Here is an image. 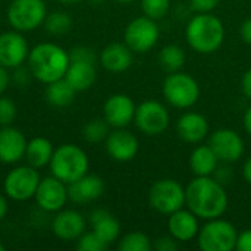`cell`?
<instances>
[{"instance_id":"obj_20","label":"cell","mask_w":251,"mask_h":251,"mask_svg":"<svg viewBox=\"0 0 251 251\" xmlns=\"http://www.w3.org/2000/svg\"><path fill=\"white\" fill-rule=\"evenodd\" d=\"M53 234L63 241L78 240L85 232V219L76 210L59 212L51 222Z\"/></svg>"},{"instance_id":"obj_16","label":"cell","mask_w":251,"mask_h":251,"mask_svg":"<svg viewBox=\"0 0 251 251\" xmlns=\"http://www.w3.org/2000/svg\"><path fill=\"white\" fill-rule=\"evenodd\" d=\"M135 109L137 106L134 100L129 96L119 93L106 100L103 106V115L112 128H126L131 122H134Z\"/></svg>"},{"instance_id":"obj_34","label":"cell","mask_w":251,"mask_h":251,"mask_svg":"<svg viewBox=\"0 0 251 251\" xmlns=\"http://www.w3.org/2000/svg\"><path fill=\"white\" fill-rule=\"evenodd\" d=\"M16 118V106L7 97H0V126L12 125Z\"/></svg>"},{"instance_id":"obj_31","label":"cell","mask_w":251,"mask_h":251,"mask_svg":"<svg viewBox=\"0 0 251 251\" xmlns=\"http://www.w3.org/2000/svg\"><path fill=\"white\" fill-rule=\"evenodd\" d=\"M109 128L110 125L106 122V119H93L84 126V138L88 143H101L107 138L109 135Z\"/></svg>"},{"instance_id":"obj_12","label":"cell","mask_w":251,"mask_h":251,"mask_svg":"<svg viewBox=\"0 0 251 251\" xmlns=\"http://www.w3.org/2000/svg\"><path fill=\"white\" fill-rule=\"evenodd\" d=\"M209 146L216 153L219 162L222 163H235L244 154V140L243 137L229 128L216 129L209 140Z\"/></svg>"},{"instance_id":"obj_27","label":"cell","mask_w":251,"mask_h":251,"mask_svg":"<svg viewBox=\"0 0 251 251\" xmlns=\"http://www.w3.org/2000/svg\"><path fill=\"white\" fill-rule=\"evenodd\" d=\"M75 94L76 91L71 87V84L65 78H60L57 81L47 84V88H46L47 101L56 107H66L72 104Z\"/></svg>"},{"instance_id":"obj_22","label":"cell","mask_w":251,"mask_h":251,"mask_svg":"<svg viewBox=\"0 0 251 251\" xmlns=\"http://www.w3.org/2000/svg\"><path fill=\"white\" fill-rule=\"evenodd\" d=\"M132 50L124 43H110L100 53L101 66L113 74L125 72L132 65Z\"/></svg>"},{"instance_id":"obj_41","label":"cell","mask_w":251,"mask_h":251,"mask_svg":"<svg viewBox=\"0 0 251 251\" xmlns=\"http://www.w3.org/2000/svg\"><path fill=\"white\" fill-rule=\"evenodd\" d=\"M9 84H10V75H9V71H7V68H4V66H1V65H0V94H1V93H4V91L7 90Z\"/></svg>"},{"instance_id":"obj_2","label":"cell","mask_w":251,"mask_h":251,"mask_svg":"<svg viewBox=\"0 0 251 251\" xmlns=\"http://www.w3.org/2000/svg\"><path fill=\"white\" fill-rule=\"evenodd\" d=\"M26 60L32 76L44 84L63 78L71 63L69 53L53 43L37 44L29 50Z\"/></svg>"},{"instance_id":"obj_8","label":"cell","mask_w":251,"mask_h":251,"mask_svg":"<svg viewBox=\"0 0 251 251\" xmlns=\"http://www.w3.org/2000/svg\"><path fill=\"white\" fill-rule=\"evenodd\" d=\"M46 18L47 7L43 0H13L7 7V21L19 32L38 28Z\"/></svg>"},{"instance_id":"obj_35","label":"cell","mask_w":251,"mask_h":251,"mask_svg":"<svg viewBox=\"0 0 251 251\" xmlns=\"http://www.w3.org/2000/svg\"><path fill=\"white\" fill-rule=\"evenodd\" d=\"M69 57H71V60H81V62H91V63L96 62L94 51L88 47H84V46L72 49L69 53Z\"/></svg>"},{"instance_id":"obj_28","label":"cell","mask_w":251,"mask_h":251,"mask_svg":"<svg viewBox=\"0 0 251 251\" xmlns=\"http://www.w3.org/2000/svg\"><path fill=\"white\" fill-rule=\"evenodd\" d=\"M185 51L178 44H168L159 51V65L168 74L181 71L185 65Z\"/></svg>"},{"instance_id":"obj_6","label":"cell","mask_w":251,"mask_h":251,"mask_svg":"<svg viewBox=\"0 0 251 251\" xmlns=\"http://www.w3.org/2000/svg\"><path fill=\"white\" fill-rule=\"evenodd\" d=\"M237 237L238 231L231 222L216 218L200 226L197 244L203 251H232L235 250Z\"/></svg>"},{"instance_id":"obj_7","label":"cell","mask_w":251,"mask_h":251,"mask_svg":"<svg viewBox=\"0 0 251 251\" xmlns=\"http://www.w3.org/2000/svg\"><path fill=\"white\" fill-rule=\"evenodd\" d=\"M149 203L156 212L169 216L185 206V188L176 179H159L150 187Z\"/></svg>"},{"instance_id":"obj_39","label":"cell","mask_w":251,"mask_h":251,"mask_svg":"<svg viewBox=\"0 0 251 251\" xmlns=\"http://www.w3.org/2000/svg\"><path fill=\"white\" fill-rule=\"evenodd\" d=\"M240 35L246 44L251 46V18H247L240 26Z\"/></svg>"},{"instance_id":"obj_19","label":"cell","mask_w":251,"mask_h":251,"mask_svg":"<svg viewBox=\"0 0 251 251\" xmlns=\"http://www.w3.org/2000/svg\"><path fill=\"white\" fill-rule=\"evenodd\" d=\"M26 140L24 134L7 125L1 126L0 129V162L6 165H12L19 162L22 157H25L26 150Z\"/></svg>"},{"instance_id":"obj_3","label":"cell","mask_w":251,"mask_h":251,"mask_svg":"<svg viewBox=\"0 0 251 251\" xmlns=\"http://www.w3.org/2000/svg\"><path fill=\"white\" fill-rule=\"evenodd\" d=\"M185 38L194 51L200 54H212L225 40V26L212 12L196 13L187 24Z\"/></svg>"},{"instance_id":"obj_43","label":"cell","mask_w":251,"mask_h":251,"mask_svg":"<svg viewBox=\"0 0 251 251\" xmlns=\"http://www.w3.org/2000/svg\"><path fill=\"white\" fill-rule=\"evenodd\" d=\"M244 128H246L247 134L251 135V106L247 107V110L244 113Z\"/></svg>"},{"instance_id":"obj_15","label":"cell","mask_w":251,"mask_h":251,"mask_svg":"<svg viewBox=\"0 0 251 251\" xmlns=\"http://www.w3.org/2000/svg\"><path fill=\"white\" fill-rule=\"evenodd\" d=\"M104 146L107 154L113 160L122 163L131 162L140 150L138 138L125 128H115V131L109 132L107 138L104 140Z\"/></svg>"},{"instance_id":"obj_9","label":"cell","mask_w":251,"mask_h":251,"mask_svg":"<svg viewBox=\"0 0 251 251\" xmlns=\"http://www.w3.org/2000/svg\"><path fill=\"white\" fill-rule=\"evenodd\" d=\"M160 37V29L157 25V21L143 15L135 19H132L124 32L125 44L134 51V53H147L150 51Z\"/></svg>"},{"instance_id":"obj_42","label":"cell","mask_w":251,"mask_h":251,"mask_svg":"<svg viewBox=\"0 0 251 251\" xmlns=\"http://www.w3.org/2000/svg\"><path fill=\"white\" fill-rule=\"evenodd\" d=\"M243 176H244V179L247 181V184H250L251 185V156L246 160V163H244V166H243Z\"/></svg>"},{"instance_id":"obj_37","label":"cell","mask_w":251,"mask_h":251,"mask_svg":"<svg viewBox=\"0 0 251 251\" xmlns=\"http://www.w3.org/2000/svg\"><path fill=\"white\" fill-rule=\"evenodd\" d=\"M153 249L159 251H174L178 249V241L172 235H163L153 243Z\"/></svg>"},{"instance_id":"obj_25","label":"cell","mask_w":251,"mask_h":251,"mask_svg":"<svg viewBox=\"0 0 251 251\" xmlns=\"http://www.w3.org/2000/svg\"><path fill=\"white\" fill-rule=\"evenodd\" d=\"M90 222L93 225V231L107 244H113L121 235L119 222L103 209H97L90 215Z\"/></svg>"},{"instance_id":"obj_18","label":"cell","mask_w":251,"mask_h":251,"mask_svg":"<svg viewBox=\"0 0 251 251\" xmlns=\"http://www.w3.org/2000/svg\"><path fill=\"white\" fill-rule=\"evenodd\" d=\"M168 229L169 235H172L178 243H188L199 235V218L190 209L182 207L169 215Z\"/></svg>"},{"instance_id":"obj_33","label":"cell","mask_w":251,"mask_h":251,"mask_svg":"<svg viewBox=\"0 0 251 251\" xmlns=\"http://www.w3.org/2000/svg\"><path fill=\"white\" fill-rule=\"evenodd\" d=\"M76 241H78L76 247L79 251H103L109 247L94 231L87 232V234L84 232Z\"/></svg>"},{"instance_id":"obj_4","label":"cell","mask_w":251,"mask_h":251,"mask_svg":"<svg viewBox=\"0 0 251 251\" xmlns=\"http://www.w3.org/2000/svg\"><path fill=\"white\" fill-rule=\"evenodd\" d=\"M49 165L51 175L69 185L88 174L90 162L87 153L81 147L75 144H63L54 150Z\"/></svg>"},{"instance_id":"obj_23","label":"cell","mask_w":251,"mask_h":251,"mask_svg":"<svg viewBox=\"0 0 251 251\" xmlns=\"http://www.w3.org/2000/svg\"><path fill=\"white\" fill-rule=\"evenodd\" d=\"M71 87L79 93V91H87L90 90L96 79H97V71L94 63L91 62H81V60H71L69 68L63 76Z\"/></svg>"},{"instance_id":"obj_46","label":"cell","mask_w":251,"mask_h":251,"mask_svg":"<svg viewBox=\"0 0 251 251\" xmlns=\"http://www.w3.org/2000/svg\"><path fill=\"white\" fill-rule=\"evenodd\" d=\"M116 1H119V3H131L134 0H116Z\"/></svg>"},{"instance_id":"obj_24","label":"cell","mask_w":251,"mask_h":251,"mask_svg":"<svg viewBox=\"0 0 251 251\" xmlns=\"http://www.w3.org/2000/svg\"><path fill=\"white\" fill-rule=\"evenodd\" d=\"M190 169L196 176H212L219 168V159L212 147L197 146L190 154Z\"/></svg>"},{"instance_id":"obj_44","label":"cell","mask_w":251,"mask_h":251,"mask_svg":"<svg viewBox=\"0 0 251 251\" xmlns=\"http://www.w3.org/2000/svg\"><path fill=\"white\" fill-rule=\"evenodd\" d=\"M7 209H9V206H7V200L0 194V221H1V219H4V216L7 215Z\"/></svg>"},{"instance_id":"obj_1","label":"cell","mask_w":251,"mask_h":251,"mask_svg":"<svg viewBox=\"0 0 251 251\" xmlns=\"http://www.w3.org/2000/svg\"><path fill=\"white\" fill-rule=\"evenodd\" d=\"M228 194L213 176H196L185 187V206L199 219L221 218L228 209Z\"/></svg>"},{"instance_id":"obj_38","label":"cell","mask_w":251,"mask_h":251,"mask_svg":"<svg viewBox=\"0 0 251 251\" xmlns=\"http://www.w3.org/2000/svg\"><path fill=\"white\" fill-rule=\"evenodd\" d=\"M235 250L238 251H251V229L243 231L237 237Z\"/></svg>"},{"instance_id":"obj_29","label":"cell","mask_w":251,"mask_h":251,"mask_svg":"<svg viewBox=\"0 0 251 251\" xmlns=\"http://www.w3.org/2000/svg\"><path fill=\"white\" fill-rule=\"evenodd\" d=\"M118 249L121 251H151L153 241L144 232H129L119 240Z\"/></svg>"},{"instance_id":"obj_30","label":"cell","mask_w":251,"mask_h":251,"mask_svg":"<svg viewBox=\"0 0 251 251\" xmlns=\"http://www.w3.org/2000/svg\"><path fill=\"white\" fill-rule=\"evenodd\" d=\"M44 25H46V29L51 35H63L71 31L72 19L65 12H53V13L47 15Z\"/></svg>"},{"instance_id":"obj_32","label":"cell","mask_w":251,"mask_h":251,"mask_svg":"<svg viewBox=\"0 0 251 251\" xmlns=\"http://www.w3.org/2000/svg\"><path fill=\"white\" fill-rule=\"evenodd\" d=\"M171 0H141V10L146 16L159 21L168 15Z\"/></svg>"},{"instance_id":"obj_5","label":"cell","mask_w":251,"mask_h":251,"mask_svg":"<svg viewBox=\"0 0 251 251\" xmlns=\"http://www.w3.org/2000/svg\"><path fill=\"white\" fill-rule=\"evenodd\" d=\"M162 93L172 107L176 109H190L200 99V85L188 74L178 71L168 74L163 81Z\"/></svg>"},{"instance_id":"obj_40","label":"cell","mask_w":251,"mask_h":251,"mask_svg":"<svg viewBox=\"0 0 251 251\" xmlns=\"http://www.w3.org/2000/svg\"><path fill=\"white\" fill-rule=\"evenodd\" d=\"M241 90H243L244 96L251 100V69L246 71V74L243 75V79H241Z\"/></svg>"},{"instance_id":"obj_10","label":"cell","mask_w":251,"mask_h":251,"mask_svg":"<svg viewBox=\"0 0 251 251\" xmlns=\"http://www.w3.org/2000/svg\"><path fill=\"white\" fill-rule=\"evenodd\" d=\"M134 122L138 131H141L149 137H156L168 129L171 122V115L168 107L160 101L146 100L137 106Z\"/></svg>"},{"instance_id":"obj_45","label":"cell","mask_w":251,"mask_h":251,"mask_svg":"<svg viewBox=\"0 0 251 251\" xmlns=\"http://www.w3.org/2000/svg\"><path fill=\"white\" fill-rule=\"evenodd\" d=\"M59 1H62V3H76L79 0H59Z\"/></svg>"},{"instance_id":"obj_13","label":"cell","mask_w":251,"mask_h":251,"mask_svg":"<svg viewBox=\"0 0 251 251\" xmlns=\"http://www.w3.org/2000/svg\"><path fill=\"white\" fill-rule=\"evenodd\" d=\"M34 197L41 210L50 212V213L59 212L63 209V206L69 200L68 185L53 175L43 178L40 179V184Z\"/></svg>"},{"instance_id":"obj_47","label":"cell","mask_w":251,"mask_h":251,"mask_svg":"<svg viewBox=\"0 0 251 251\" xmlns=\"http://www.w3.org/2000/svg\"><path fill=\"white\" fill-rule=\"evenodd\" d=\"M0 251H4V246L3 244H0Z\"/></svg>"},{"instance_id":"obj_11","label":"cell","mask_w":251,"mask_h":251,"mask_svg":"<svg viewBox=\"0 0 251 251\" xmlns=\"http://www.w3.org/2000/svg\"><path fill=\"white\" fill-rule=\"evenodd\" d=\"M40 175L32 166H18L12 169L4 178V193L9 199L15 201H25L35 196Z\"/></svg>"},{"instance_id":"obj_14","label":"cell","mask_w":251,"mask_h":251,"mask_svg":"<svg viewBox=\"0 0 251 251\" xmlns=\"http://www.w3.org/2000/svg\"><path fill=\"white\" fill-rule=\"evenodd\" d=\"M28 43L19 31H9L0 35V65L16 69L28 59Z\"/></svg>"},{"instance_id":"obj_17","label":"cell","mask_w":251,"mask_h":251,"mask_svg":"<svg viewBox=\"0 0 251 251\" xmlns=\"http://www.w3.org/2000/svg\"><path fill=\"white\" fill-rule=\"evenodd\" d=\"M178 137L190 144H199L209 135V122L199 112H185L176 121Z\"/></svg>"},{"instance_id":"obj_26","label":"cell","mask_w":251,"mask_h":251,"mask_svg":"<svg viewBox=\"0 0 251 251\" xmlns=\"http://www.w3.org/2000/svg\"><path fill=\"white\" fill-rule=\"evenodd\" d=\"M53 153H54L53 146L47 138L35 137L26 143L25 159L28 160L29 166L38 169V168H44L46 165L50 163Z\"/></svg>"},{"instance_id":"obj_36","label":"cell","mask_w":251,"mask_h":251,"mask_svg":"<svg viewBox=\"0 0 251 251\" xmlns=\"http://www.w3.org/2000/svg\"><path fill=\"white\" fill-rule=\"evenodd\" d=\"M221 0H190V6L197 13H210L213 12Z\"/></svg>"},{"instance_id":"obj_21","label":"cell","mask_w":251,"mask_h":251,"mask_svg":"<svg viewBox=\"0 0 251 251\" xmlns=\"http://www.w3.org/2000/svg\"><path fill=\"white\" fill-rule=\"evenodd\" d=\"M104 193V181L97 175L85 174L82 178L68 185L69 200L76 204H85L97 200Z\"/></svg>"}]
</instances>
